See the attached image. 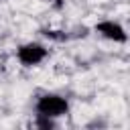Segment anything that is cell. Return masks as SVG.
Segmentation results:
<instances>
[{"instance_id": "7a4b0ae2", "label": "cell", "mask_w": 130, "mask_h": 130, "mask_svg": "<svg viewBox=\"0 0 130 130\" xmlns=\"http://www.w3.org/2000/svg\"><path fill=\"white\" fill-rule=\"evenodd\" d=\"M49 55V49L41 43H24L18 47L16 51V59L24 65V67H32V65H39L47 59Z\"/></svg>"}, {"instance_id": "3957f363", "label": "cell", "mask_w": 130, "mask_h": 130, "mask_svg": "<svg viewBox=\"0 0 130 130\" xmlns=\"http://www.w3.org/2000/svg\"><path fill=\"white\" fill-rule=\"evenodd\" d=\"M95 30H98L102 37L110 39V41H118V43H124V41H126V30L122 28L120 22H114V20H102V22L95 24Z\"/></svg>"}, {"instance_id": "6da1fadb", "label": "cell", "mask_w": 130, "mask_h": 130, "mask_svg": "<svg viewBox=\"0 0 130 130\" xmlns=\"http://www.w3.org/2000/svg\"><path fill=\"white\" fill-rule=\"evenodd\" d=\"M69 110V104L63 95H57V93H45L41 95L37 102H35V112L37 116H47V118H59L63 114H67Z\"/></svg>"}]
</instances>
